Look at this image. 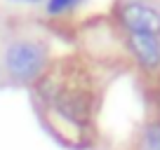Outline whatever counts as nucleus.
Returning a JSON list of instances; mask_svg holds the SVG:
<instances>
[{"instance_id":"obj_1","label":"nucleus","mask_w":160,"mask_h":150,"mask_svg":"<svg viewBox=\"0 0 160 150\" xmlns=\"http://www.w3.org/2000/svg\"><path fill=\"white\" fill-rule=\"evenodd\" d=\"M47 61H50L47 45L38 38H26V35L7 40L0 54L2 73L12 82H33L45 70Z\"/></svg>"},{"instance_id":"obj_2","label":"nucleus","mask_w":160,"mask_h":150,"mask_svg":"<svg viewBox=\"0 0 160 150\" xmlns=\"http://www.w3.org/2000/svg\"><path fill=\"white\" fill-rule=\"evenodd\" d=\"M118 19L127 33L160 35V10L144 0H125L118 7Z\"/></svg>"},{"instance_id":"obj_3","label":"nucleus","mask_w":160,"mask_h":150,"mask_svg":"<svg viewBox=\"0 0 160 150\" xmlns=\"http://www.w3.org/2000/svg\"><path fill=\"white\" fill-rule=\"evenodd\" d=\"M127 45L134 54L137 63L146 70L160 68V35H144V33H127Z\"/></svg>"},{"instance_id":"obj_4","label":"nucleus","mask_w":160,"mask_h":150,"mask_svg":"<svg viewBox=\"0 0 160 150\" xmlns=\"http://www.w3.org/2000/svg\"><path fill=\"white\" fill-rule=\"evenodd\" d=\"M139 150H160V120L148 122L141 131Z\"/></svg>"},{"instance_id":"obj_5","label":"nucleus","mask_w":160,"mask_h":150,"mask_svg":"<svg viewBox=\"0 0 160 150\" xmlns=\"http://www.w3.org/2000/svg\"><path fill=\"white\" fill-rule=\"evenodd\" d=\"M82 5V0H45V10L47 14H68V12H73L75 7Z\"/></svg>"},{"instance_id":"obj_6","label":"nucleus","mask_w":160,"mask_h":150,"mask_svg":"<svg viewBox=\"0 0 160 150\" xmlns=\"http://www.w3.org/2000/svg\"><path fill=\"white\" fill-rule=\"evenodd\" d=\"M12 5H19V7H38V5H45V0H7Z\"/></svg>"}]
</instances>
